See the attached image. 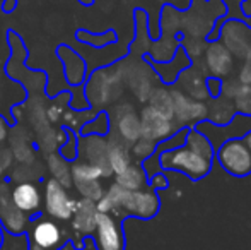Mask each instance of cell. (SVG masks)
<instances>
[{
  "mask_svg": "<svg viewBox=\"0 0 251 250\" xmlns=\"http://www.w3.org/2000/svg\"><path fill=\"white\" fill-rule=\"evenodd\" d=\"M215 149L210 140L197 129H188L181 146L171 147L155 154L162 170H176L192 180H200L210 171Z\"/></svg>",
  "mask_w": 251,
  "mask_h": 250,
  "instance_id": "obj_1",
  "label": "cell"
},
{
  "mask_svg": "<svg viewBox=\"0 0 251 250\" xmlns=\"http://www.w3.org/2000/svg\"><path fill=\"white\" fill-rule=\"evenodd\" d=\"M100 213H109L118 216H135L142 220H151L157 214L161 202L154 189L125 190L115 184L106 194L96 200Z\"/></svg>",
  "mask_w": 251,
  "mask_h": 250,
  "instance_id": "obj_2",
  "label": "cell"
},
{
  "mask_svg": "<svg viewBox=\"0 0 251 250\" xmlns=\"http://www.w3.org/2000/svg\"><path fill=\"white\" fill-rule=\"evenodd\" d=\"M27 250H60L70 240L69 233L55 220L36 214L26 228Z\"/></svg>",
  "mask_w": 251,
  "mask_h": 250,
  "instance_id": "obj_3",
  "label": "cell"
},
{
  "mask_svg": "<svg viewBox=\"0 0 251 250\" xmlns=\"http://www.w3.org/2000/svg\"><path fill=\"white\" fill-rule=\"evenodd\" d=\"M215 158L222 170L234 177H246L251 173V151L243 137L227 139L215 149Z\"/></svg>",
  "mask_w": 251,
  "mask_h": 250,
  "instance_id": "obj_4",
  "label": "cell"
},
{
  "mask_svg": "<svg viewBox=\"0 0 251 250\" xmlns=\"http://www.w3.org/2000/svg\"><path fill=\"white\" fill-rule=\"evenodd\" d=\"M91 237L96 250H125V231L115 214L98 211Z\"/></svg>",
  "mask_w": 251,
  "mask_h": 250,
  "instance_id": "obj_5",
  "label": "cell"
},
{
  "mask_svg": "<svg viewBox=\"0 0 251 250\" xmlns=\"http://www.w3.org/2000/svg\"><path fill=\"white\" fill-rule=\"evenodd\" d=\"M77 199L69 195L67 187L56 178H50L45 184V209L55 221H70L75 213Z\"/></svg>",
  "mask_w": 251,
  "mask_h": 250,
  "instance_id": "obj_6",
  "label": "cell"
},
{
  "mask_svg": "<svg viewBox=\"0 0 251 250\" xmlns=\"http://www.w3.org/2000/svg\"><path fill=\"white\" fill-rule=\"evenodd\" d=\"M7 185H0V226L12 235L26 233V228L29 224L31 218L19 211L10 200V194L5 192Z\"/></svg>",
  "mask_w": 251,
  "mask_h": 250,
  "instance_id": "obj_7",
  "label": "cell"
},
{
  "mask_svg": "<svg viewBox=\"0 0 251 250\" xmlns=\"http://www.w3.org/2000/svg\"><path fill=\"white\" fill-rule=\"evenodd\" d=\"M10 200H12V204L17 209L23 211L29 218H33L36 214H40L43 195H41V190L38 189L36 184L23 182V184H17L10 190Z\"/></svg>",
  "mask_w": 251,
  "mask_h": 250,
  "instance_id": "obj_8",
  "label": "cell"
},
{
  "mask_svg": "<svg viewBox=\"0 0 251 250\" xmlns=\"http://www.w3.org/2000/svg\"><path fill=\"white\" fill-rule=\"evenodd\" d=\"M140 130H142V136L146 139L152 140V142L166 139V137H169L175 132V129L171 127V118L166 117L164 113H161V111H157L152 107L144 110Z\"/></svg>",
  "mask_w": 251,
  "mask_h": 250,
  "instance_id": "obj_9",
  "label": "cell"
},
{
  "mask_svg": "<svg viewBox=\"0 0 251 250\" xmlns=\"http://www.w3.org/2000/svg\"><path fill=\"white\" fill-rule=\"evenodd\" d=\"M56 55L63 63V72H65L67 81L70 84H82L87 70L84 58L75 50H72L69 45H60L56 48Z\"/></svg>",
  "mask_w": 251,
  "mask_h": 250,
  "instance_id": "obj_10",
  "label": "cell"
},
{
  "mask_svg": "<svg viewBox=\"0 0 251 250\" xmlns=\"http://www.w3.org/2000/svg\"><path fill=\"white\" fill-rule=\"evenodd\" d=\"M96 214H98V207H96V200L93 199H80L77 200V207L75 213L72 216V228L77 233L79 238L89 237L93 233L94 228V221H96Z\"/></svg>",
  "mask_w": 251,
  "mask_h": 250,
  "instance_id": "obj_11",
  "label": "cell"
},
{
  "mask_svg": "<svg viewBox=\"0 0 251 250\" xmlns=\"http://www.w3.org/2000/svg\"><path fill=\"white\" fill-rule=\"evenodd\" d=\"M116 184L125 190H139V189H144V185L147 184V175L142 167L130 165L122 173L116 175Z\"/></svg>",
  "mask_w": 251,
  "mask_h": 250,
  "instance_id": "obj_12",
  "label": "cell"
},
{
  "mask_svg": "<svg viewBox=\"0 0 251 250\" xmlns=\"http://www.w3.org/2000/svg\"><path fill=\"white\" fill-rule=\"evenodd\" d=\"M104 175V168L94 163H80L74 165L70 170V177L75 184H84V182H96Z\"/></svg>",
  "mask_w": 251,
  "mask_h": 250,
  "instance_id": "obj_13",
  "label": "cell"
},
{
  "mask_svg": "<svg viewBox=\"0 0 251 250\" xmlns=\"http://www.w3.org/2000/svg\"><path fill=\"white\" fill-rule=\"evenodd\" d=\"M207 62L217 72V70H226V69L229 70L232 58L226 47H222L221 43H212L207 50Z\"/></svg>",
  "mask_w": 251,
  "mask_h": 250,
  "instance_id": "obj_14",
  "label": "cell"
},
{
  "mask_svg": "<svg viewBox=\"0 0 251 250\" xmlns=\"http://www.w3.org/2000/svg\"><path fill=\"white\" fill-rule=\"evenodd\" d=\"M75 38H77V41L89 45V47L104 48V47H108V45L115 43V41H116V33L113 29H109V31H106V33H102V34H93V33H89V31L77 29Z\"/></svg>",
  "mask_w": 251,
  "mask_h": 250,
  "instance_id": "obj_15",
  "label": "cell"
},
{
  "mask_svg": "<svg viewBox=\"0 0 251 250\" xmlns=\"http://www.w3.org/2000/svg\"><path fill=\"white\" fill-rule=\"evenodd\" d=\"M108 161H109V167H111V170L115 175L122 173L125 168H128L130 165H132L128 151L122 146H115L108 151Z\"/></svg>",
  "mask_w": 251,
  "mask_h": 250,
  "instance_id": "obj_16",
  "label": "cell"
},
{
  "mask_svg": "<svg viewBox=\"0 0 251 250\" xmlns=\"http://www.w3.org/2000/svg\"><path fill=\"white\" fill-rule=\"evenodd\" d=\"M149 187L151 189H154V190H157V189H166L168 187V180H166V177L162 173H154V175H151L149 177Z\"/></svg>",
  "mask_w": 251,
  "mask_h": 250,
  "instance_id": "obj_17",
  "label": "cell"
},
{
  "mask_svg": "<svg viewBox=\"0 0 251 250\" xmlns=\"http://www.w3.org/2000/svg\"><path fill=\"white\" fill-rule=\"evenodd\" d=\"M16 7H17V0H3V2H2V10L5 14L14 12V10H16Z\"/></svg>",
  "mask_w": 251,
  "mask_h": 250,
  "instance_id": "obj_18",
  "label": "cell"
},
{
  "mask_svg": "<svg viewBox=\"0 0 251 250\" xmlns=\"http://www.w3.org/2000/svg\"><path fill=\"white\" fill-rule=\"evenodd\" d=\"M7 130H9V125H7L5 122H3V118L0 117V142H2V140H5Z\"/></svg>",
  "mask_w": 251,
  "mask_h": 250,
  "instance_id": "obj_19",
  "label": "cell"
},
{
  "mask_svg": "<svg viewBox=\"0 0 251 250\" xmlns=\"http://www.w3.org/2000/svg\"><path fill=\"white\" fill-rule=\"evenodd\" d=\"M243 139H245V142H246V146L250 147V151H251V130L248 134H245V136H243Z\"/></svg>",
  "mask_w": 251,
  "mask_h": 250,
  "instance_id": "obj_20",
  "label": "cell"
},
{
  "mask_svg": "<svg viewBox=\"0 0 251 250\" xmlns=\"http://www.w3.org/2000/svg\"><path fill=\"white\" fill-rule=\"evenodd\" d=\"M79 3H82V5H86V7H91L94 3V0H77Z\"/></svg>",
  "mask_w": 251,
  "mask_h": 250,
  "instance_id": "obj_21",
  "label": "cell"
},
{
  "mask_svg": "<svg viewBox=\"0 0 251 250\" xmlns=\"http://www.w3.org/2000/svg\"><path fill=\"white\" fill-rule=\"evenodd\" d=\"M2 238H3V228L0 226V245H2Z\"/></svg>",
  "mask_w": 251,
  "mask_h": 250,
  "instance_id": "obj_22",
  "label": "cell"
},
{
  "mask_svg": "<svg viewBox=\"0 0 251 250\" xmlns=\"http://www.w3.org/2000/svg\"><path fill=\"white\" fill-rule=\"evenodd\" d=\"M245 3H251V0H246V2Z\"/></svg>",
  "mask_w": 251,
  "mask_h": 250,
  "instance_id": "obj_23",
  "label": "cell"
}]
</instances>
